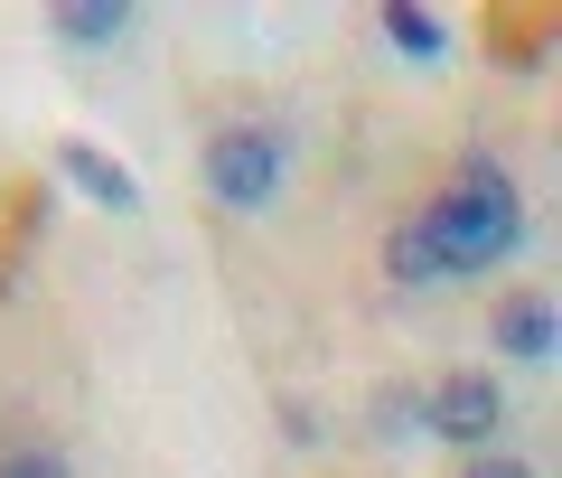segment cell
<instances>
[{
	"label": "cell",
	"mask_w": 562,
	"mask_h": 478,
	"mask_svg": "<svg viewBox=\"0 0 562 478\" xmlns=\"http://www.w3.org/2000/svg\"><path fill=\"white\" fill-rule=\"evenodd\" d=\"M422 225H431V244H441L450 281H479V273H497V263H516V244H525V188H516V169L487 159V151L460 159L450 188L422 207Z\"/></svg>",
	"instance_id": "obj_1"
},
{
	"label": "cell",
	"mask_w": 562,
	"mask_h": 478,
	"mask_svg": "<svg viewBox=\"0 0 562 478\" xmlns=\"http://www.w3.org/2000/svg\"><path fill=\"white\" fill-rule=\"evenodd\" d=\"M281 179H291V141H281L272 122H225V132L206 141V198H216L225 216H262V207L281 198Z\"/></svg>",
	"instance_id": "obj_2"
},
{
	"label": "cell",
	"mask_w": 562,
	"mask_h": 478,
	"mask_svg": "<svg viewBox=\"0 0 562 478\" xmlns=\"http://www.w3.org/2000/svg\"><path fill=\"white\" fill-rule=\"evenodd\" d=\"M422 422H431V441H450V451L479 459L487 441H497V422H506V385L497 376H450L441 394H422Z\"/></svg>",
	"instance_id": "obj_3"
},
{
	"label": "cell",
	"mask_w": 562,
	"mask_h": 478,
	"mask_svg": "<svg viewBox=\"0 0 562 478\" xmlns=\"http://www.w3.org/2000/svg\"><path fill=\"white\" fill-rule=\"evenodd\" d=\"M562 347V319H553V291H516L497 310V357L506 366H553Z\"/></svg>",
	"instance_id": "obj_4"
},
{
	"label": "cell",
	"mask_w": 562,
	"mask_h": 478,
	"mask_svg": "<svg viewBox=\"0 0 562 478\" xmlns=\"http://www.w3.org/2000/svg\"><path fill=\"white\" fill-rule=\"evenodd\" d=\"M57 169H66V188H85V198L103 207V216H132L140 207V179L122 169V159H103L94 141H57Z\"/></svg>",
	"instance_id": "obj_5"
},
{
	"label": "cell",
	"mask_w": 562,
	"mask_h": 478,
	"mask_svg": "<svg viewBox=\"0 0 562 478\" xmlns=\"http://www.w3.org/2000/svg\"><path fill=\"white\" fill-rule=\"evenodd\" d=\"M375 29H384V47H394L403 66H441L450 57V20H441V10H422V0H384Z\"/></svg>",
	"instance_id": "obj_6"
},
{
	"label": "cell",
	"mask_w": 562,
	"mask_h": 478,
	"mask_svg": "<svg viewBox=\"0 0 562 478\" xmlns=\"http://www.w3.org/2000/svg\"><path fill=\"white\" fill-rule=\"evenodd\" d=\"M384 281H394V291H441L450 281V263H441V244H431L422 216H403L394 235H384Z\"/></svg>",
	"instance_id": "obj_7"
},
{
	"label": "cell",
	"mask_w": 562,
	"mask_h": 478,
	"mask_svg": "<svg viewBox=\"0 0 562 478\" xmlns=\"http://www.w3.org/2000/svg\"><path fill=\"white\" fill-rule=\"evenodd\" d=\"M47 29H57L66 47H122L132 38V10H122V0H66V10H47Z\"/></svg>",
	"instance_id": "obj_8"
},
{
	"label": "cell",
	"mask_w": 562,
	"mask_h": 478,
	"mask_svg": "<svg viewBox=\"0 0 562 478\" xmlns=\"http://www.w3.org/2000/svg\"><path fill=\"white\" fill-rule=\"evenodd\" d=\"M413 432H431V422H422V394H375V441H413Z\"/></svg>",
	"instance_id": "obj_9"
},
{
	"label": "cell",
	"mask_w": 562,
	"mask_h": 478,
	"mask_svg": "<svg viewBox=\"0 0 562 478\" xmlns=\"http://www.w3.org/2000/svg\"><path fill=\"white\" fill-rule=\"evenodd\" d=\"M0 478H76V469H66L57 451H38V441H29V451H0Z\"/></svg>",
	"instance_id": "obj_10"
},
{
	"label": "cell",
	"mask_w": 562,
	"mask_h": 478,
	"mask_svg": "<svg viewBox=\"0 0 562 478\" xmlns=\"http://www.w3.org/2000/svg\"><path fill=\"white\" fill-rule=\"evenodd\" d=\"M469 478H535V469H525L516 451H479V459H469Z\"/></svg>",
	"instance_id": "obj_11"
}]
</instances>
